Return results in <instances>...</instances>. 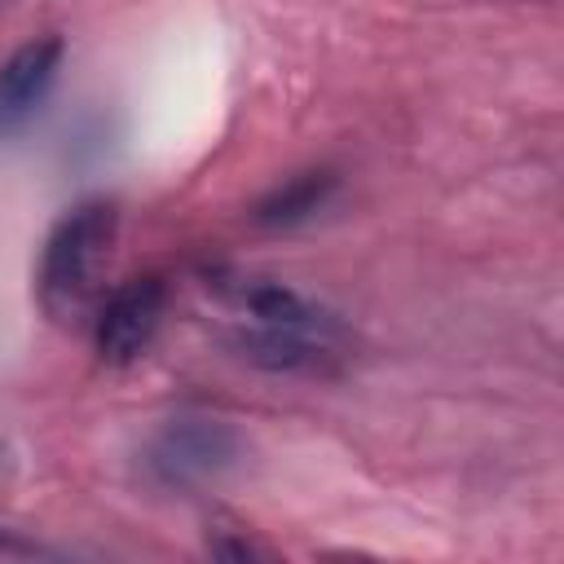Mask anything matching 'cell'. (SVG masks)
<instances>
[{"mask_svg":"<svg viewBox=\"0 0 564 564\" xmlns=\"http://www.w3.org/2000/svg\"><path fill=\"white\" fill-rule=\"evenodd\" d=\"M242 458H247V441L225 419H172L141 449L145 476L159 489H176V494L225 480Z\"/></svg>","mask_w":564,"mask_h":564,"instance_id":"6da1fadb","label":"cell"},{"mask_svg":"<svg viewBox=\"0 0 564 564\" xmlns=\"http://www.w3.org/2000/svg\"><path fill=\"white\" fill-rule=\"evenodd\" d=\"M115 207L93 198V203H79L75 212H66L53 234L44 238V251H40V300L53 308V313H66V308H79V300L88 295L93 278H97V264L106 260V247L115 242Z\"/></svg>","mask_w":564,"mask_h":564,"instance_id":"7a4b0ae2","label":"cell"},{"mask_svg":"<svg viewBox=\"0 0 564 564\" xmlns=\"http://www.w3.org/2000/svg\"><path fill=\"white\" fill-rule=\"evenodd\" d=\"M207 291H216L238 322L247 326H269V330H300L313 339H330L352 348V330L339 313H330L326 304H317L313 295L278 282V278H256V273H238V269H212L207 273Z\"/></svg>","mask_w":564,"mask_h":564,"instance_id":"3957f363","label":"cell"},{"mask_svg":"<svg viewBox=\"0 0 564 564\" xmlns=\"http://www.w3.org/2000/svg\"><path fill=\"white\" fill-rule=\"evenodd\" d=\"M167 308V282L159 273L128 278L123 286L110 291L93 322V348L106 366H132L159 335Z\"/></svg>","mask_w":564,"mask_h":564,"instance_id":"277c9868","label":"cell"},{"mask_svg":"<svg viewBox=\"0 0 564 564\" xmlns=\"http://www.w3.org/2000/svg\"><path fill=\"white\" fill-rule=\"evenodd\" d=\"M66 62L62 35H31L0 62V141L22 137L44 110Z\"/></svg>","mask_w":564,"mask_h":564,"instance_id":"5b68a950","label":"cell"},{"mask_svg":"<svg viewBox=\"0 0 564 564\" xmlns=\"http://www.w3.org/2000/svg\"><path fill=\"white\" fill-rule=\"evenodd\" d=\"M229 352L242 357L247 366L256 370H269V375H291V379H330L348 366L352 348L344 344H330V339H313V335H300V330H269V326H247L238 322L229 335H225Z\"/></svg>","mask_w":564,"mask_h":564,"instance_id":"8992f818","label":"cell"},{"mask_svg":"<svg viewBox=\"0 0 564 564\" xmlns=\"http://www.w3.org/2000/svg\"><path fill=\"white\" fill-rule=\"evenodd\" d=\"M339 189V176L330 167H308V172H295L286 181H278L256 207H251V220L260 229H295L304 220H313L317 212H326V203L335 198Z\"/></svg>","mask_w":564,"mask_h":564,"instance_id":"52a82bcc","label":"cell"},{"mask_svg":"<svg viewBox=\"0 0 564 564\" xmlns=\"http://www.w3.org/2000/svg\"><path fill=\"white\" fill-rule=\"evenodd\" d=\"M207 551L220 560H273V546L251 538L242 524H207Z\"/></svg>","mask_w":564,"mask_h":564,"instance_id":"ba28073f","label":"cell"},{"mask_svg":"<svg viewBox=\"0 0 564 564\" xmlns=\"http://www.w3.org/2000/svg\"><path fill=\"white\" fill-rule=\"evenodd\" d=\"M0 551H4V555H35L40 546H31V542H18V538H9V533H0Z\"/></svg>","mask_w":564,"mask_h":564,"instance_id":"9c48e42d","label":"cell"}]
</instances>
